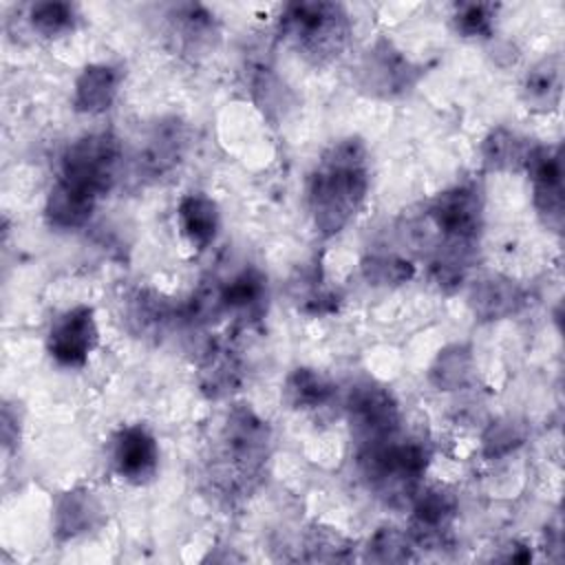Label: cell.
<instances>
[{
  "label": "cell",
  "instance_id": "obj_13",
  "mask_svg": "<svg viewBox=\"0 0 565 565\" xmlns=\"http://www.w3.org/2000/svg\"><path fill=\"white\" fill-rule=\"evenodd\" d=\"M110 463L119 479L132 486L152 481L159 468V446L154 435L141 424L119 428L110 441Z\"/></svg>",
  "mask_w": 565,
  "mask_h": 565
},
{
  "label": "cell",
  "instance_id": "obj_16",
  "mask_svg": "<svg viewBox=\"0 0 565 565\" xmlns=\"http://www.w3.org/2000/svg\"><path fill=\"white\" fill-rule=\"evenodd\" d=\"M97 205V196L64 181L55 179L46 194L44 216L51 227L55 230H77L88 223Z\"/></svg>",
  "mask_w": 565,
  "mask_h": 565
},
{
  "label": "cell",
  "instance_id": "obj_11",
  "mask_svg": "<svg viewBox=\"0 0 565 565\" xmlns=\"http://www.w3.org/2000/svg\"><path fill=\"white\" fill-rule=\"evenodd\" d=\"M525 170L532 179V201L543 223L561 232L563 227V159L558 146H532Z\"/></svg>",
  "mask_w": 565,
  "mask_h": 565
},
{
  "label": "cell",
  "instance_id": "obj_4",
  "mask_svg": "<svg viewBox=\"0 0 565 565\" xmlns=\"http://www.w3.org/2000/svg\"><path fill=\"white\" fill-rule=\"evenodd\" d=\"M280 29L305 60L327 64L347 49L351 20L338 2H294L285 7Z\"/></svg>",
  "mask_w": 565,
  "mask_h": 565
},
{
  "label": "cell",
  "instance_id": "obj_26",
  "mask_svg": "<svg viewBox=\"0 0 565 565\" xmlns=\"http://www.w3.org/2000/svg\"><path fill=\"white\" fill-rule=\"evenodd\" d=\"M214 15L201 4H179L170 13L172 31L181 38V42L190 49L201 46L214 35Z\"/></svg>",
  "mask_w": 565,
  "mask_h": 565
},
{
  "label": "cell",
  "instance_id": "obj_21",
  "mask_svg": "<svg viewBox=\"0 0 565 565\" xmlns=\"http://www.w3.org/2000/svg\"><path fill=\"white\" fill-rule=\"evenodd\" d=\"M177 318V309L163 294L137 289L126 302V320L137 335L159 338Z\"/></svg>",
  "mask_w": 565,
  "mask_h": 565
},
{
  "label": "cell",
  "instance_id": "obj_15",
  "mask_svg": "<svg viewBox=\"0 0 565 565\" xmlns=\"http://www.w3.org/2000/svg\"><path fill=\"white\" fill-rule=\"evenodd\" d=\"M121 84V68L99 62L88 64L75 79L73 108L77 113L97 115L113 106Z\"/></svg>",
  "mask_w": 565,
  "mask_h": 565
},
{
  "label": "cell",
  "instance_id": "obj_5",
  "mask_svg": "<svg viewBox=\"0 0 565 565\" xmlns=\"http://www.w3.org/2000/svg\"><path fill=\"white\" fill-rule=\"evenodd\" d=\"M121 141L113 132H90L66 146L60 159V179L95 194L113 190L121 170Z\"/></svg>",
  "mask_w": 565,
  "mask_h": 565
},
{
  "label": "cell",
  "instance_id": "obj_33",
  "mask_svg": "<svg viewBox=\"0 0 565 565\" xmlns=\"http://www.w3.org/2000/svg\"><path fill=\"white\" fill-rule=\"evenodd\" d=\"M20 437V422L18 413H11V404L2 406V444L4 448H11Z\"/></svg>",
  "mask_w": 565,
  "mask_h": 565
},
{
  "label": "cell",
  "instance_id": "obj_25",
  "mask_svg": "<svg viewBox=\"0 0 565 565\" xmlns=\"http://www.w3.org/2000/svg\"><path fill=\"white\" fill-rule=\"evenodd\" d=\"M472 351L466 344H450L437 353L430 366V382L439 391H459L472 380Z\"/></svg>",
  "mask_w": 565,
  "mask_h": 565
},
{
  "label": "cell",
  "instance_id": "obj_24",
  "mask_svg": "<svg viewBox=\"0 0 565 565\" xmlns=\"http://www.w3.org/2000/svg\"><path fill=\"white\" fill-rule=\"evenodd\" d=\"M532 146L525 137L516 135L510 128L497 126L488 132V137L481 143V157L488 170H519L525 168L527 154Z\"/></svg>",
  "mask_w": 565,
  "mask_h": 565
},
{
  "label": "cell",
  "instance_id": "obj_14",
  "mask_svg": "<svg viewBox=\"0 0 565 565\" xmlns=\"http://www.w3.org/2000/svg\"><path fill=\"white\" fill-rule=\"evenodd\" d=\"M523 298V289L501 274L477 278L468 291V305L479 320L508 318L521 309Z\"/></svg>",
  "mask_w": 565,
  "mask_h": 565
},
{
  "label": "cell",
  "instance_id": "obj_20",
  "mask_svg": "<svg viewBox=\"0 0 565 565\" xmlns=\"http://www.w3.org/2000/svg\"><path fill=\"white\" fill-rule=\"evenodd\" d=\"M563 93V64L558 55L543 57L523 77L521 95L530 110L550 113L561 104Z\"/></svg>",
  "mask_w": 565,
  "mask_h": 565
},
{
  "label": "cell",
  "instance_id": "obj_23",
  "mask_svg": "<svg viewBox=\"0 0 565 565\" xmlns=\"http://www.w3.org/2000/svg\"><path fill=\"white\" fill-rule=\"evenodd\" d=\"M333 397V384L316 369L298 366L282 384V399L296 411H313L329 404Z\"/></svg>",
  "mask_w": 565,
  "mask_h": 565
},
{
  "label": "cell",
  "instance_id": "obj_7",
  "mask_svg": "<svg viewBox=\"0 0 565 565\" xmlns=\"http://www.w3.org/2000/svg\"><path fill=\"white\" fill-rule=\"evenodd\" d=\"M426 214L444 243L475 245L483 227V192L475 183L452 185L428 203Z\"/></svg>",
  "mask_w": 565,
  "mask_h": 565
},
{
  "label": "cell",
  "instance_id": "obj_27",
  "mask_svg": "<svg viewBox=\"0 0 565 565\" xmlns=\"http://www.w3.org/2000/svg\"><path fill=\"white\" fill-rule=\"evenodd\" d=\"M415 545L411 541V536L393 525H384L380 530L373 532V536L369 539L366 547H364V558L366 561H375V563H404V561H413Z\"/></svg>",
  "mask_w": 565,
  "mask_h": 565
},
{
  "label": "cell",
  "instance_id": "obj_32",
  "mask_svg": "<svg viewBox=\"0 0 565 565\" xmlns=\"http://www.w3.org/2000/svg\"><path fill=\"white\" fill-rule=\"evenodd\" d=\"M525 441V426L519 424L516 419H499L488 426L483 433V455L494 459L512 452Z\"/></svg>",
  "mask_w": 565,
  "mask_h": 565
},
{
  "label": "cell",
  "instance_id": "obj_19",
  "mask_svg": "<svg viewBox=\"0 0 565 565\" xmlns=\"http://www.w3.org/2000/svg\"><path fill=\"white\" fill-rule=\"evenodd\" d=\"M267 298V278L256 267H245L236 271L230 280L218 282V300L225 313H236L241 318L256 316L263 311Z\"/></svg>",
  "mask_w": 565,
  "mask_h": 565
},
{
  "label": "cell",
  "instance_id": "obj_10",
  "mask_svg": "<svg viewBox=\"0 0 565 565\" xmlns=\"http://www.w3.org/2000/svg\"><path fill=\"white\" fill-rule=\"evenodd\" d=\"M411 516V541L415 547L439 550L448 543L452 521L457 516V494L448 486L419 488L413 497Z\"/></svg>",
  "mask_w": 565,
  "mask_h": 565
},
{
  "label": "cell",
  "instance_id": "obj_9",
  "mask_svg": "<svg viewBox=\"0 0 565 565\" xmlns=\"http://www.w3.org/2000/svg\"><path fill=\"white\" fill-rule=\"evenodd\" d=\"M99 338L95 311L88 305H77L60 313L46 335L49 355L66 369H82Z\"/></svg>",
  "mask_w": 565,
  "mask_h": 565
},
{
  "label": "cell",
  "instance_id": "obj_18",
  "mask_svg": "<svg viewBox=\"0 0 565 565\" xmlns=\"http://www.w3.org/2000/svg\"><path fill=\"white\" fill-rule=\"evenodd\" d=\"M102 523V505L88 490H68L55 503V534L68 541L95 530Z\"/></svg>",
  "mask_w": 565,
  "mask_h": 565
},
{
  "label": "cell",
  "instance_id": "obj_31",
  "mask_svg": "<svg viewBox=\"0 0 565 565\" xmlns=\"http://www.w3.org/2000/svg\"><path fill=\"white\" fill-rule=\"evenodd\" d=\"M494 7L486 2H463L457 4L452 22L457 33L463 38H490L494 26Z\"/></svg>",
  "mask_w": 565,
  "mask_h": 565
},
{
  "label": "cell",
  "instance_id": "obj_22",
  "mask_svg": "<svg viewBox=\"0 0 565 565\" xmlns=\"http://www.w3.org/2000/svg\"><path fill=\"white\" fill-rule=\"evenodd\" d=\"M241 380V362L232 349L214 344L203 353L199 362V386L203 395L212 399L227 397L232 391L238 388Z\"/></svg>",
  "mask_w": 565,
  "mask_h": 565
},
{
  "label": "cell",
  "instance_id": "obj_1",
  "mask_svg": "<svg viewBox=\"0 0 565 565\" xmlns=\"http://www.w3.org/2000/svg\"><path fill=\"white\" fill-rule=\"evenodd\" d=\"M369 152L362 139L333 141L309 179L307 201L316 232L324 238L342 232L360 212L369 192Z\"/></svg>",
  "mask_w": 565,
  "mask_h": 565
},
{
  "label": "cell",
  "instance_id": "obj_28",
  "mask_svg": "<svg viewBox=\"0 0 565 565\" xmlns=\"http://www.w3.org/2000/svg\"><path fill=\"white\" fill-rule=\"evenodd\" d=\"M362 276L369 285H402L415 276V265L395 254H371L362 260Z\"/></svg>",
  "mask_w": 565,
  "mask_h": 565
},
{
  "label": "cell",
  "instance_id": "obj_8",
  "mask_svg": "<svg viewBox=\"0 0 565 565\" xmlns=\"http://www.w3.org/2000/svg\"><path fill=\"white\" fill-rule=\"evenodd\" d=\"M419 77V68L393 46V42L380 38L358 66V84L373 97H399L408 93Z\"/></svg>",
  "mask_w": 565,
  "mask_h": 565
},
{
  "label": "cell",
  "instance_id": "obj_12",
  "mask_svg": "<svg viewBox=\"0 0 565 565\" xmlns=\"http://www.w3.org/2000/svg\"><path fill=\"white\" fill-rule=\"evenodd\" d=\"M188 130L177 117L154 121L141 137L135 152L137 174L143 179H159L172 172L185 154Z\"/></svg>",
  "mask_w": 565,
  "mask_h": 565
},
{
  "label": "cell",
  "instance_id": "obj_3",
  "mask_svg": "<svg viewBox=\"0 0 565 565\" xmlns=\"http://www.w3.org/2000/svg\"><path fill=\"white\" fill-rule=\"evenodd\" d=\"M428 463V444L419 437H408L402 430L358 448V466L364 481L395 505L413 501L422 488V477Z\"/></svg>",
  "mask_w": 565,
  "mask_h": 565
},
{
  "label": "cell",
  "instance_id": "obj_29",
  "mask_svg": "<svg viewBox=\"0 0 565 565\" xmlns=\"http://www.w3.org/2000/svg\"><path fill=\"white\" fill-rule=\"evenodd\" d=\"M307 561H349L353 558L351 543L331 527H311L305 536Z\"/></svg>",
  "mask_w": 565,
  "mask_h": 565
},
{
  "label": "cell",
  "instance_id": "obj_30",
  "mask_svg": "<svg viewBox=\"0 0 565 565\" xmlns=\"http://www.w3.org/2000/svg\"><path fill=\"white\" fill-rule=\"evenodd\" d=\"M29 20L38 33L53 38L71 31L77 15H75V7L68 2H38L31 7Z\"/></svg>",
  "mask_w": 565,
  "mask_h": 565
},
{
  "label": "cell",
  "instance_id": "obj_17",
  "mask_svg": "<svg viewBox=\"0 0 565 565\" xmlns=\"http://www.w3.org/2000/svg\"><path fill=\"white\" fill-rule=\"evenodd\" d=\"M177 223L181 234L194 249H205L218 236L221 214L216 203L210 196L201 192H192L179 201Z\"/></svg>",
  "mask_w": 565,
  "mask_h": 565
},
{
  "label": "cell",
  "instance_id": "obj_6",
  "mask_svg": "<svg viewBox=\"0 0 565 565\" xmlns=\"http://www.w3.org/2000/svg\"><path fill=\"white\" fill-rule=\"evenodd\" d=\"M347 422L358 448L402 430V413L393 393L377 382H360L347 397Z\"/></svg>",
  "mask_w": 565,
  "mask_h": 565
},
{
  "label": "cell",
  "instance_id": "obj_2",
  "mask_svg": "<svg viewBox=\"0 0 565 565\" xmlns=\"http://www.w3.org/2000/svg\"><path fill=\"white\" fill-rule=\"evenodd\" d=\"M210 459V481L225 497L249 492L267 466L271 452V430L249 406L236 404L227 411Z\"/></svg>",
  "mask_w": 565,
  "mask_h": 565
}]
</instances>
